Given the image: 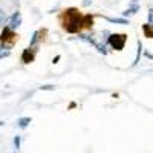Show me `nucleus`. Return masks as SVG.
<instances>
[{"instance_id": "nucleus-1", "label": "nucleus", "mask_w": 153, "mask_h": 153, "mask_svg": "<svg viewBox=\"0 0 153 153\" xmlns=\"http://www.w3.org/2000/svg\"><path fill=\"white\" fill-rule=\"evenodd\" d=\"M83 16L80 14L75 8H69L63 12L61 16V25H63V29L69 34H75L78 32L83 28Z\"/></svg>"}, {"instance_id": "nucleus-2", "label": "nucleus", "mask_w": 153, "mask_h": 153, "mask_svg": "<svg viewBox=\"0 0 153 153\" xmlns=\"http://www.w3.org/2000/svg\"><path fill=\"white\" fill-rule=\"evenodd\" d=\"M126 40H127V35L126 34H112L109 37V43L113 49L117 51H121L126 45Z\"/></svg>"}, {"instance_id": "nucleus-3", "label": "nucleus", "mask_w": 153, "mask_h": 153, "mask_svg": "<svg viewBox=\"0 0 153 153\" xmlns=\"http://www.w3.org/2000/svg\"><path fill=\"white\" fill-rule=\"evenodd\" d=\"M45 34H46V31L45 29H38V31H35L34 32V35H32V38H31V43H29V48H35L38 43H40L43 38H45Z\"/></svg>"}, {"instance_id": "nucleus-4", "label": "nucleus", "mask_w": 153, "mask_h": 153, "mask_svg": "<svg viewBox=\"0 0 153 153\" xmlns=\"http://www.w3.org/2000/svg\"><path fill=\"white\" fill-rule=\"evenodd\" d=\"M20 25H22V14L17 11V12H14V14L11 16V19H9V28L16 31Z\"/></svg>"}, {"instance_id": "nucleus-5", "label": "nucleus", "mask_w": 153, "mask_h": 153, "mask_svg": "<svg viewBox=\"0 0 153 153\" xmlns=\"http://www.w3.org/2000/svg\"><path fill=\"white\" fill-rule=\"evenodd\" d=\"M138 9H139V5H138V2H136V0H133V2H132V5H130L129 8H127V9L123 12V16H124V17H127V16H133L135 12H138Z\"/></svg>"}, {"instance_id": "nucleus-6", "label": "nucleus", "mask_w": 153, "mask_h": 153, "mask_svg": "<svg viewBox=\"0 0 153 153\" xmlns=\"http://www.w3.org/2000/svg\"><path fill=\"white\" fill-rule=\"evenodd\" d=\"M22 60H23V63H31V61L34 60V52L31 51V48H28V49H25V51H23Z\"/></svg>"}, {"instance_id": "nucleus-7", "label": "nucleus", "mask_w": 153, "mask_h": 153, "mask_svg": "<svg viewBox=\"0 0 153 153\" xmlns=\"http://www.w3.org/2000/svg\"><path fill=\"white\" fill-rule=\"evenodd\" d=\"M143 31H144V35L149 37V38H153V25L152 23H147L143 26Z\"/></svg>"}, {"instance_id": "nucleus-8", "label": "nucleus", "mask_w": 153, "mask_h": 153, "mask_svg": "<svg viewBox=\"0 0 153 153\" xmlns=\"http://www.w3.org/2000/svg\"><path fill=\"white\" fill-rule=\"evenodd\" d=\"M92 25H94V17H92L91 14L84 16V19H83V26H84V28H91Z\"/></svg>"}, {"instance_id": "nucleus-9", "label": "nucleus", "mask_w": 153, "mask_h": 153, "mask_svg": "<svg viewBox=\"0 0 153 153\" xmlns=\"http://www.w3.org/2000/svg\"><path fill=\"white\" fill-rule=\"evenodd\" d=\"M107 22L110 23H118V25H129V22H127L126 19H112V17H104Z\"/></svg>"}, {"instance_id": "nucleus-10", "label": "nucleus", "mask_w": 153, "mask_h": 153, "mask_svg": "<svg viewBox=\"0 0 153 153\" xmlns=\"http://www.w3.org/2000/svg\"><path fill=\"white\" fill-rule=\"evenodd\" d=\"M29 123H31V118H20V120L17 121V124H19L20 129H25V127H28Z\"/></svg>"}, {"instance_id": "nucleus-11", "label": "nucleus", "mask_w": 153, "mask_h": 153, "mask_svg": "<svg viewBox=\"0 0 153 153\" xmlns=\"http://www.w3.org/2000/svg\"><path fill=\"white\" fill-rule=\"evenodd\" d=\"M141 51H143V45H141V42H138V54H136V58L133 61V65H136V63L139 61V54H141Z\"/></svg>"}, {"instance_id": "nucleus-12", "label": "nucleus", "mask_w": 153, "mask_h": 153, "mask_svg": "<svg viewBox=\"0 0 153 153\" xmlns=\"http://www.w3.org/2000/svg\"><path fill=\"white\" fill-rule=\"evenodd\" d=\"M54 86L52 84H46V86H42V91H54Z\"/></svg>"}, {"instance_id": "nucleus-13", "label": "nucleus", "mask_w": 153, "mask_h": 153, "mask_svg": "<svg viewBox=\"0 0 153 153\" xmlns=\"http://www.w3.org/2000/svg\"><path fill=\"white\" fill-rule=\"evenodd\" d=\"M14 146H16V149L20 147V136H16L14 138Z\"/></svg>"}, {"instance_id": "nucleus-14", "label": "nucleus", "mask_w": 153, "mask_h": 153, "mask_svg": "<svg viewBox=\"0 0 153 153\" xmlns=\"http://www.w3.org/2000/svg\"><path fill=\"white\" fill-rule=\"evenodd\" d=\"M149 23H153V8L149 9Z\"/></svg>"}, {"instance_id": "nucleus-15", "label": "nucleus", "mask_w": 153, "mask_h": 153, "mask_svg": "<svg viewBox=\"0 0 153 153\" xmlns=\"http://www.w3.org/2000/svg\"><path fill=\"white\" fill-rule=\"evenodd\" d=\"M8 55H9V51H5V48H2V58H5Z\"/></svg>"}, {"instance_id": "nucleus-16", "label": "nucleus", "mask_w": 153, "mask_h": 153, "mask_svg": "<svg viewBox=\"0 0 153 153\" xmlns=\"http://www.w3.org/2000/svg\"><path fill=\"white\" fill-rule=\"evenodd\" d=\"M91 3H92V0H84V6H89Z\"/></svg>"}]
</instances>
